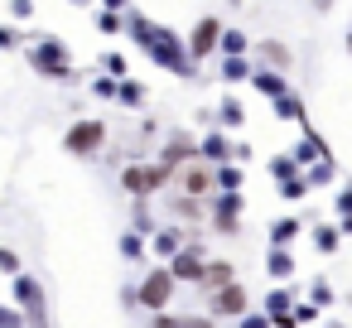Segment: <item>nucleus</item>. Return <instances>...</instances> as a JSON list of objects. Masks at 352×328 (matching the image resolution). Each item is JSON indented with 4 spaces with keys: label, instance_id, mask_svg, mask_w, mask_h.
I'll return each mask as SVG.
<instances>
[{
    "label": "nucleus",
    "instance_id": "obj_1",
    "mask_svg": "<svg viewBox=\"0 0 352 328\" xmlns=\"http://www.w3.org/2000/svg\"><path fill=\"white\" fill-rule=\"evenodd\" d=\"M126 39L160 68V73H169V78H184V83H193L198 78V63L188 58V44H184V34L174 30V25H164V20H155V15H145V10H126Z\"/></svg>",
    "mask_w": 352,
    "mask_h": 328
},
{
    "label": "nucleus",
    "instance_id": "obj_2",
    "mask_svg": "<svg viewBox=\"0 0 352 328\" xmlns=\"http://www.w3.org/2000/svg\"><path fill=\"white\" fill-rule=\"evenodd\" d=\"M25 58H30L34 78H44V83H78V78H82L63 34H39V39H30V44H25Z\"/></svg>",
    "mask_w": 352,
    "mask_h": 328
},
{
    "label": "nucleus",
    "instance_id": "obj_3",
    "mask_svg": "<svg viewBox=\"0 0 352 328\" xmlns=\"http://www.w3.org/2000/svg\"><path fill=\"white\" fill-rule=\"evenodd\" d=\"M107 140H111V126H107L102 116H78V121L63 131V155H73V160H97V155L107 150Z\"/></svg>",
    "mask_w": 352,
    "mask_h": 328
},
{
    "label": "nucleus",
    "instance_id": "obj_4",
    "mask_svg": "<svg viewBox=\"0 0 352 328\" xmlns=\"http://www.w3.org/2000/svg\"><path fill=\"white\" fill-rule=\"evenodd\" d=\"M169 184H174V169H164L160 160H131V164H121V188L131 198H155Z\"/></svg>",
    "mask_w": 352,
    "mask_h": 328
},
{
    "label": "nucleus",
    "instance_id": "obj_5",
    "mask_svg": "<svg viewBox=\"0 0 352 328\" xmlns=\"http://www.w3.org/2000/svg\"><path fill=\"white\" fill-rule=\"evenodd\" d=\"M174 289H179L174 270H169L164 261H155V265L140 275V285H135V309H150V314H160V309H169Z\"/></svg>",
    "mask_w": 352,
    "mask_h": 328
},
{
    "label": "nucleus",
    "instance_id": "obj_6",
    "mask_svg": "<svg viewBox=\"0 0 352 328\" xmlns=\"http://www.w3.org/2000/svg\"><path fill=\"white\" fill-rule=\"evenodd\" d=\"M10 285H15V309L25 314V328H49V294L39 285V275L20 270V275H10Z\"/></svg>",
    "mask_w": 352,
    "mask_h": 328
},
{
    "label": "nucleus",
    "instance_id": "obj_7",
    "mask_svg": "<svg viewBox=\"0 0 352 328\" xmlns=\"http://www.w3.org/2000/svg\"><path fill=\"white\" fill-rule=\"evenodd\" d=\"M241 208H246L241 193H212L208 198V227H212V237H236L241 232Z\"/></svg>",
    "mask_w": 352,
    "mask_h": 328
},
{
    "label": "nucleus",
    "instance_id": "obj_8",
    "mask_svg": "<svg viewBox=\"0 0 352 328\" xmlns=\"http://www.w3.org/2000/svg\"><path fill=\"white\" fill-rule=\"evenodd\" d=\"M222 15H198L193 20V30L184 34V44H188V58L193 63H203V58H217V39H222Z\"/></svg>",
    "mask_w": 352,
    "mask_h": 328
},
{
    "label": "nucleus",
    "instance_id": "obj_9",
    "mask_svg": "<svg viewBox=\"0 0 352 328\" xmlns=\"http://www.w3.org/2000/svg\"><path fill=\"white\" fill-rule=\"evenodd\" d=\"M155 160H160L164 169H174V174H179L184 164H193V160H198V135H193V131H169V135H164V145L155 150Z\"/></svg>",
    "mask_w": 352,
    "mask_h": 328
},
{
    "label": "nucleus",
    "instance_id": "obj_10",
    "mask_svg": "<svg viewBox=\"0 0 352 328\" xmlns=\"http://www.w3.org/2000/svg\"><path fill=\"white\" fill-rule=\"evenodd\" d=\"M246 309H251V294H246L241 280H232V285H222V289L208 294V314L212 318H241Z\"/></svg>",
    "mask_w": 352,
    "mask_h": 328
},
{
    "label": "nucleus",
    "instance_id": "obj_11",
    "mask_svg": "<svg viewBox=\"0 0 352 328\" xmlns=\"http://www.w3.org/2000/svg\"><path fill=\"white\" fill-rule=\"evenodd\" d=\"M164 265L174 270V280H179V285H198V280H203V265H208V256H203V241L193 237V241H188L179 256H169Z\"/></svg>",
    "mask_w": 352,
    "mask_h": 328
},
{
    "label": "nucleus",
    "instance_id": "obj_12",
    "mask_svg": "<svg viewBox=\"0 0 352 328\" xmlns=\"http://www.w3.org/2000/svg\"><path fill=\"white\" fill-rule=\"evenodd\" d=\"M289 155H294V164H299V169H309V164L328 160V155H333V145H328V140L304 121V126H299V140H294V150H289Z\"/></svg>",
    "mask_w": 352,
    "mask_h": 328
},
{
    "label": "nucleus",
    "instance_id": "obj_13",
    "mask_svg": "<svg viewBox=\"0 0 352 328\" xmlns=\"http://www.w3.org/2000/svg\"><path fill=\"white\" fill-rule=\"evenodd\" d=\"M174 179H179V188H184V193H193V198H212V193H217V179H212V164H208V160L184 164Z\"/></svg>",
    "mask_w": 352,
    "mask_h": 328
},
{
    "label": "nucleus",
    "instance_id": "obj_14",
    "mask_svg": "<svg viewBox=\"0 0 352 328\" xmlns=\"http://www.w3.org/2000/svg\"><path fill=\"white\" fill-rule=\"evenodd\" d=\"M188 241H193V227H184V222H174V227H160V232L150 237V256H155V261H169V256H179Z\"/></svg>",
    "mask_w": 352,
    "mask_h": 328
},
{
    "label": "nucleus",
    "instance_id": "obj_15",
    "mask_svg": "<svg viewBox=\"0 0 352 328\" xmlns=\"http://www.w3.org/2000/svg\"><path fill=\"white\" fill-rule=\"evenodd\" d=\"M164 208H169V212H174L184 227L208 222V198H193V193H184V188H179V193H169V198H164Z\"/></svg>",
    "mask_w": 352,
    "mask_h": 328
},
{
    "label": "nucleus",
    "instance_id": "obj_16",
    "mask_svg": "<svg viewBox=\"0 0 352 328\" xmlns=\"http://www.w3.org/2000/svg\"><path fill=\"white\" fill-rule=\"evenodd\" d=\"M256 63H265V68H275V73H289L294 68V49L285 44V39H256Z\"/></svg>",
    "mask_w": 352,
    "mask_h": 328
},
{
    "label": "nucleus",
    "instance_id": "obj_17",
    "mask_svg": "<svg viewBox=\"0 0 352 328\" xmlns=\"http://www.w3.org/2000/svg\"><path fill=\"white\" fill-rule=\"evenodd\" d=\"M212 126L227 131V135H241V131H246V107H241V97L227 92V97L212 107Z\"/></svg>",
    "mask_w": 352,
    "mask_h": 328
},
{
    "label": "nucleus",
    "instance_id": "obj_18",
    "mask_svg": "<svg viewBox=\"0 0 352 328\" xmlns=\"http://www.w3.org/2000/svg\"><path fill=\"white\" fill-rule=\"evenodd\" d=\"M251 92H256V97H265V102H275V97H285V92H289V73H275V68L256 63V73H251Z\"/></svg>",
    "mask_w": 352,
    "mask_h": 328
},
{
    "label": "nucleus",
    "instance_id": "obj_19",
    "mask_svg": "<svg viewBox=\"0 0 352 328\" xmlns=\"http://www.w3.org/2000/svg\"><path fill=\"white\" fill-rule=\"evenodd\" d=\"M198 160H208V164H227V160H232V135L217 131V126H208V131L198 135Z\"/></svg>",
    "mask_w": 352,
    "mask_h": 328
},
{
    "label": "nucleus",
    "instance_id": "obj_20",
    "mask_svg": "<svg viewBox=\"0 0 352 328\" xmlns=\"http://www.w3.org/2000/svg\"><path fill=\"white\" fill-rule=\"evenodd\" d=\"M270 116H275V121H285V126H304V121H309V102L289 87L285 97H275V102H270Z\"/></svg>",
    "mask_w": 352,
    "mask_h": 328
},
{
    "label": "nucleus",
    "instance_id": "obj_21",
    "mask_svg": "<svg viewBox=\"0 0 352 328\" xmlns=\"http://www.w3.org/2000/svg\"><path fill=\"white\" fill-rule=\"evenodd\" d=\"M251 49H256V39L236 25H227L222 39H217V58H251Z\"/></svg>",
    "mask_w": 352,
    "mask_h": 328
},
{
    "label": "nucleus",
    "instance_id": "obj_22",
    "mask_svg": "<svg viewBox=\"0 0 352 328\" xmlns=\"http://www.w3.org/2000/svg\"><path fill=\"white\" fill-rule=\"evenodd\" d=\"M145 102H150V87H145L140 78H121V83H116V107H126V111H145Z\"/></svg>",
    "mask_w": 352,
    "mask_h": 328
},
{
    "label": "nucleus",
    "instance_id": "obj_23",
    "mask_svg": "<svg viewBox=\"0 0 352 328\" xmlns=\"http://www.w3.org/2000/svg\"><path fill=\"white\" fill-rule=\"evenodd\" d=\"M265 275H270L275 285H285V280L294 275V251H289V246H265Z\"/></svg>",
    "mask_w": 352,
    "mask_h": 328
},
{
    "label": "nucleus",
    "instance_id": "obj_24",
    "mask_svg": "<svg viewBox=\"0 0 352 328\" xmlns=\"http://www.w3.org/2000/svg\"><path fill=\"white\" fill-rule=\"evenodd\" d=\"M251 73H256V58H217V78L227 83V92L236 83H251Z\"/></svg>",
    "mask_w": 352,
    "mask_h": 328
},
{
    "label": "nucleus",
    "instance_id": "obj_25",
    "mask_svg": "<svg viewBox=\"0 0 352 328\" xmlns=\"http://www.w3.org/2000/svg\"><path fill=\"white\" fill-rule=\"evenodd\" d=\"M212 179H217V193H241L246 188V164H236V160L212 164Z\"/></svg>",
    "mask_w": 352,
    "mask_h": 328
},
{
    "label": "nucleus",
    "instance_id": "obj_26",
    "mask_svg": "<svg viewBox=\"0 0 352 328\" xmlns=\"http://www.w3.org/2000/svg\"><path fill=\"white\" fill-rule=\"evenodd\" d=\"M232 280H236V265H232V261H222V256H212V261L203 265V280H198V285L212 294V289H222V285H232Z\"/></svg>",
    "mask_w": 352,
    "mask_h": 328
},
{
    "label": "nucleus",
    "instance_id": "obj_27",
    "mask_svg": "<svg viewBox=\"0 0 352 328\" xmlns=\"http://www.w3.org/2000/svg\"><path fill=\"white\" fill-rule=\"evenodd\" d=\"M309 241H314L318 256H333V251L342 246V232H338V222H314V227H309Z\"/></svg>",
    "mask_w": 352,
    "mask_h": 328
},
{
    "label": "nucleus",
    "instance_id": "obj_28",
    "mask_svg": "<svg viewBox=\"0 0 352 328\" xmlns=\"http://www.w3.org/2000/svg\"><path fill=\"white\" fill-rule=\"evenodd\" d=\"M304 232H309V227H304L299 217H275V222H270V246H294Z\"/></svg>",
    "mask_w": 352,
    "mask_h": 328
},
{
    "label": "nucleus",
    "instance_id": "obj_29",
    "mask_svg": "<svg viewBox=\"0 0 352 328\" xmlns=\"http://www.w3.org/2000/svg\"><path fill=\"white\" fill-rule=\"evenodd\" d=\"M304 174H309V188H328V184H338V160L328 155V160H318V164H309Z\"/></svg>",
    "mask_w": 352,
    "mask_h": 328
},
{
    "label": "nucleus",
    "instance_id": "obj_30",
    "mask_svg": "<svg viewBox=\"0 0 352 328\" xmlns=\"http://www.w3.org/2000/svg\"><path fill=\"white\" fill-rule=\"evenodd\" d=\"M97 34H102V39H126V15L97 10Z\"/></svg>",
    "mask_w": 352,
    "mask_h": 328
},
{
    "label": "nucleus",
    "instance_id": "obj_31",
    "mask_svg": "<svg viewBox=\"0 0 352 328\" xmlns=\"http://www.w3.org/2000/svg\"><path fill=\"white\" fill-rule=\"evenodd\" d=\"M97 73H107V78H131V63H126L121 49H107V54L97 58Z\"/></svg>",
    "mask_w": 352,
    "mask_h": 328
},
{
    "label": "nucleus",
    "instance_id": "obj_32",
    "mask_svg": "<svg viewBox=\"0 0 352 328\" xmlns=\"http://www.w3.org/2000/svg\"><path fill=\"white\" fill-rule=\"evenodd\" d=\"M131 232H140V237H155L160 227H155V212H150V198H135V212H131Z\"/></svg>",
    "mask_w": 352,
    "mask_h": 328
},
{
    "label": "nucleus",
    "instance_id": "obj_33",
    "mask_svg": "<svg viewBox=\"0 0 352 328\" xmlns=\"http://www.w3.org/2000/svg\"><path fill=\"white\" fill-rule=\"evenodd\" d=\"M294 174H299V164H294V155H289V150L270 155V184H285V179H294Z\"/></svg>",
    "mask_w": 352,
    "mask_h": 328
},
{
    "label": "nucleus",
    "instance_id": "obj_34",
    "mask_svg": "<svg viewBox=\"0 0 352 328\" xmlns=\"http://www.w3.org/2000/svg\"><path fill=\"white\" fill-rule=\"evenodd\" d=\"M275 188H280V198H285V203H299V198H309V193H314V188H309V174H304V169H299L294 179H285V184H275Z\"/></svg>",
    "mask_w": 352,
    "mask_h": 328
},
{
    "label": "nucleus",
    "instance_id": "obj_35",
    "mask_svg": "<svg viewBox=\"0 0 352 328\" xmlns=\"http://www.w3.org/2000/svg\"><path fill=\"white\" fill-rule=\"evenodd\" d=\"M289 309H294V289H289V285H275V289L265 294V314L275 318V314H289Z\"/></svg>",
    "mask_w": 352,
    "mask_h": 328
},
{
    "label": "nucleus",
    "instance_id": "obj_36",
    "mask_svg": "<svg viewBox=\"0 0 352 328\" xmlns=\"http://www.w3.org/2000/svg\"><path fill=\"white\" fill-rule=\"evenodd\" d=\"M145 251H150V237H140V232H121V256H126V261H145Z\"/></svg>",
    "mask_w": 352,
    "mask_h": 328
},
{
    "label": "nucleus",
    "instance_id": "obj_37",
    "mask_svg": "<svg viewBox=\"0 0 352 328\" xmlns=\"http://www.w3.org/2000/svg\"><path fill=\"white\" fill-rule=\"evenodd\" d=\"M20 49H25V30L15 20H6L0 25V54H20Z\"/></svg>",
    "mask_w": 352,
    "mask_h": 328
},
{
    "label": "nucleus",
    "instance_id": "obj_38",
    "mask_svg": "<svg viewBox=\"0 0 352 328\" xmlns=\"http://www.w3.org/2000/svg\"><path fill=\"white\" fill-rule=\"evenodd\" d=\"M116 83H121V78H107V73H97L87 87H92V97H97V102H116Z\"/></svg>",
    "mask_w": 352,
    "mask_h": 328
},
{
    "label": "nucleus",
    "instance_id": "obj_39",
    "mask_svg": "<svg viewBox=\"0 0 352 328\" xmlns=\"http://www.w3.org/2000/svg\"><path fill=\"white\" fill-rule=\"evenodd\" d=\"M309 304H314V309H328V304H333V285H328V280H314V285H309Z\"/></svg>",
    "mask_w": 352,
    "mask_h": 328
},
{
    "label": "nucleus",
    "instance_id": "obj_40",
    "mask_svg": "<svg viewBox=\"0 0 352 328\" xmlns=\"http://www.w3.org/2000/svg\"><path fill=\"white\" fill-rule=\"evenodd\" d=\"M236 328H270V314H265V309H246V314L236 318Z\"/></svg>",
    "mask_w": 352,
    "mask_h": 328
},
{
    "label": "nucleus",
    "instance_id": "obj_41",
    "mask_svg": "<svg viewBox=\"0 0 352 328\" xmlns=\"http://www.w3.org/2000/svg\"><path fill=\"white\" fill-rule=\"evenodd\" d=\"M333 208H338V217H347V212H352V179H342V188H338Z\"/></svg>",
    "mask_w": 352,
    "mask_h": 328
},
{
    "label": "nucleus",
    "instance_id": "obj_42",
    "mask_svg": "<svg viewBox=\"0 0 352 328\" xmlns=\"http://www.w3.org/2000/svg\"><path fill=\"white\" fill-rule=\"evenodd\" d=\"M34 10H39V0H10V20H15V25H20V20H30Z\"/></svg>",
    "mask_w": 352,
    "mask_h": 328
},
{
    "label": "nucleus",
    "instance_id": "obj_43",
    "mask_svg": "<svg viewBox=\"0 0 352 328\" xmlns=\"http://www.w3.org/2000/svg\"><path fill=\"white\" fill-rule=\"evenodd\" d=\"M0 328H25V314L15 304H0Z\"/></svg>",
    "mask_w": 352,
    "mask_h": 328
},
{
    "label": "nucleus",
    "instance_id": "obj_44",
    "mask_svg": "<svg viewBox=\"0 0 352 328\" xmlns=\"http://www.w3.org/2000/svg\"><path fill=\"white\" fill-rule=\"evenodd\" d=\"M318 314H323V309H314L309 299H294V318H299V328H304V323H314Z\"/></svg>",
    "mask_w": 352,
    "mask_h": 328
},
{
    "label": "nucleus",
    "instance_id": "obj_45",
    "mask_svg": "<svg viewBox=\"0 0 352 328\" xmlns=\"http://www.w3.org/2000/svg\"><path fill=\"white\" fill-rule=\"evenodd\" d=\"M0 275H20V256L10 246H0Z\"/></svg>",
    "mask_w": 352,
    "mask_h": 328
},
{
    "label": "nucleus",
    "instance_id": "obj_46",
    "mask_svg": "<svg viewBox=\"0 0 352 328\" xmlns=\"http://www.w3.org/2000/svg\"><path fill=\"white\" fill-rule=\"evenodd\" d=\"M150 328H184V314H169V309H160Z\"/></svg>",
    "mask_w": 352,
    "mask_h": 328
},
{
    "label": "nucleus",
    "instance_id": "obj_47",
    "mask_svg": "<svg viewBox=\"0 0 352 328\" xmlns=\"http://www.w3.org/2000/svg\"><path fill=\"white\" fill-rule=\"evenodd\" d=\"M184 328H217L212 314H184Z\"/></svg>",
    "mask_w": 352,
    "mask_h": 328
},
{
    "label": "nucleus",
    "instance_id": "obj_48",
    "mask_svg": "<svg viewBox=\"0 0 352 328\" xmlns=\"http://www.w3.org/2000/svg\"><path fill=\"white\" fill-rule=\"evenodd\" d=\"M232 160H236V164H246V160H251V140H241V135H236V140H232Z\"/></svg>",
    "mask_w": 352,
    "mask_h": 328
},
{
    "label": "nucleus",
    "instance_id": "obj_49",
    "mask_svg": "<svg viewBox=\"0 0 352 328\" xmlns=\"http://www.w3.org/2000/svg\"><path fill=\"white\" fill-rule=\"evenodd\" d=\"M97 6H102V10H116V15H126V10L135 6V0H97Z\"/></svg>",
    "mask_w": 352,
    "mask_h": 328
},
{
    "label": "nucleus",
    "instance_id": "obj_50",
    "mask_svg": "<svg viewBox=\"0 0 352 328\" xmlns=\"http://www.w3.org/2000/svg\"><path fill=\"white\" fill-rule=\"evenodd\" d=\"M338 232H342V237H352V212H347V217H338Z\"/></svg>",
    "mask_w": 352,
    "mask_h": 328
},
{
    "label": "nucleus",
    "instance_id": "obj_51",
    "mask_svg": "<svg viewBox=\"0 0 352 328\" xmlns=\"http://www.w3.org/2000/svg\"><path fill=\"white\" fill-rule=\"evenodd\" d=\"M333 6H338V0H314V10H318V15H328Z\"/></svg>",
    "mask_w": 352,
    "mask_h": 328
},
{
    "label": "nucleus",
    "instance_id": "obj_52",
    "mask_svg": "<svg viewBox=\"0 0 352 328\" xmlns=\"http://www.w3.org/2000/svg\"><path fill=\"white\" fill-rule=\"evenodd\" d=\"M323 328H352V323H342V318H328V323H323Z\"/></svg>",
    "mask_w": 352,
    "mask_h": 328
},
{
    "label": "nucleus",
    "instance_id": "obj_53",
    "mask_svg": "<svg viewBox=\"0 0 352 328\" xmlns=\"http://www.w3.org/2000/svg\"><path fill=\"white\" fill-rule=\"evenodd\" d=\"M347 58H352V20H347Z\"/></svg>",
    "mask_w": 352,
    "mask_h": 328
},
{
    "label": "nucleus",
    "instance_id": "obj_54",
    "mask_svg": "<svg viewBox=\"0 0 352 328\" xmlns=\"http://www.w3.org/2000/svg\"><path fill=\"white\" fill-rule=\"evenodd\" d=\"M73 6H92V0H73Z\"/></svg>",
    "mask_w": 352,
    "mask_h": 328
}]
</instances>
